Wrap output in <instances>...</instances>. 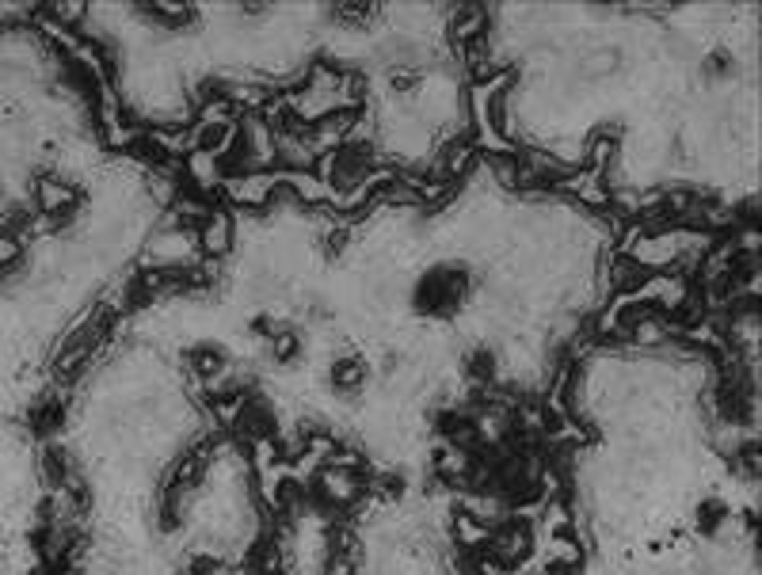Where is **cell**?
<instances>
[{
    "label": "cell",
    "mask_w": 762,
    "mask_h": 575,
    "mask_svg": "<svg viewBox=\"0 0 762 575\" xmlns=\"http://www.w3.org/2000/svg\"><path fill=\"white\" fill-rule=\"evenodd\" d=\"M202 248L214 252V256L229 248V217H225V214L206 217V225H202Z\"/></svg>",
    "instance_id": "1"
}]
</instances>
